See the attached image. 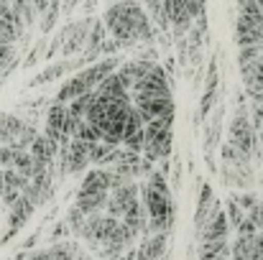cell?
<instances>
[{
	"label": "cell",
	"instance_id": "cell-23",
	"mask_svg": "<svg viewBox=\"0 0 263 260\" xmlns=\"http://www.w3.org/2000/svg\"><path fill=\"white\" fill-rule=\"evenodd\" d=\"M85 214L82 212H77L74 207H69V212H67V217H64V222H67V227H69V232L72 235H80V230L85 227Z\"/></svg>",
	"mask_w": 263,
	"mask_h": 260
},
{
	"label": "cell",
	"instance_id": "cell-34",
	"mask_svg": "<svg viewBox=\"0 0 263 260\" xmlns=\"http://www.w3.org/2000/svg\"><path fill=\"white\" fill-rule=\"evenodd\" d=\"M261 202H263V196H261Z\"/></svg>",
	"mask_w": 263,
	"mask_h": 260
},
{
	"label": "cell",
	"instance_id": "cell-30",
	"mask_svg": "<svg viewBox=\"0 0 263 260\" xmlns=\"http://www.w3.org/2000/svg\"><path fill=\"white\" fill-rule=\"evenodd\" d=\"M256 3H258V5H261V10H263V0H256Z\"/></svg>",
	"mask_w": 263,
	"mask_h": 260
},
{
	"label": "cell",
	"instance_id": "cell-13",
	"mask_svg": "<svg viewBox=\"0 0 263 260\" xmlns=\"http://www.w3.org/2000/svg\"><path fill=\"white\" fill-rule=\"evenodd\" d=\"M23 128H26V120H21L13 112H0V146L13 148L15 141L21 138Z\"/></svg>",
	"mask_w": 263,
	"mask_h": 260
},
{
	"label": "cell",
	"instance_id": "cell-29",
	"mask_svg": "<svg viewBox=\"0 0 263 260\" xmlns=\"http://www.w3.org/2000/svg\"><path fill=\"white\" fill-rule=\"evenodd\" d=\"M26 260H49V253H46V250H39V253L26 255Z\"/></svg>",
	"mask_w": 263,
	"mask_h": 260
},
{
	"label": "cell",
	"instance_id": "cell-17",
	"mask_svg": "<svg viewBox=\"0 0 263 260\" xmlns=\"http://www.w3.org/2000/svg\"><path fill=\"white\" fill-rule=\"evenodd\" d=\"M112 156H115V148L112 146H105L100 141L87 146V161H89V166H95V169H107L112 164Z\"/></svg>",
	"mask_w": 263,
	"mask_h": 260
},
{
	"label": "cell",
	"instance_id": "cell-6",
	"mask_svg": "<svg viewBox=\"0 0 263 260\" xmlns=\"http://www.w3.org/2000/svg\"><path fill=\"white\" fill-rule=\"evenodd\" d=\"M138 199H141V196H138V184H136V181H125L123 186H118V189H112V191L107 194L105 214L120 219V217H123V214L138 202Z\"/></svg>",
	"mask_w": 263,
	"mask_h": 260
},
{
	"label": "cell",
	"instance_id": "cell-33",
	"mask_svg": "<svg viewBox=\"0 0 263 260\" xmlns=\"http://www.w3.org/2000/svg\"><path fill=\"white\" fill-rule=\"evenodd\" d=\"M161 260H166V255H164V258H161Z\"/></svg>",
	"mask_w": 263,
	"mask_h": 260
},
{
	"label": "cell",
	"instance_id": "cell-35",
	"mask_svg": "<svg viewBox=\"0 0 263 260\" xmlns=\"http://www.w3.org/2000/svg\"><path fill=\"white\" fill-rule=\"evenodd\" d=\"M49 3H51V0H49Z\"/></svg>",
	"mask_w": 263,
	"mask_h": 260
},
{
	"label": "cell",
	"instance_id": "cell-12",
	"mask_svg": "<svg viewBox=\"0 0 263 260\" xmlns=\"http://www.w3.org/2000/svg\"><path fill=\"white\" fill-rule=\"evenodd\" d=\"M228 235H230V225H228L225 209L220 207L210 214V219L199 230V240H228Z\"/></svg>",
	"mask_w": 263,
	"mask_h": 260
},
{
	"label": "cell",
	"instance_id": "cell-16",
	"mask_svg": "<svg viewBox=\"0 0 263 260\" xmlns=\"http://www.w3.org/2000/svg\"><path fill=\"white\" fill-rule=\"evenodd\" d=\"M105 204H107V194H77V202L72 207L82 212L85 217H92V214L105 212Z\"/></svg>",
	"mask_w": 263,
	"mask_h": 260
},
{
	"label": "cell",
	"instance_id": "cell-14",
	"mask_svg": "<svg viewBox=\"0 0 263 260\" xmlns=\"http://www.w3.org/2000/svg\"><path fill=\"white\" fill-rule=\"evenodd\" d=\"M235 44L240 49L246 46H263V31L258 26H253L251 21L240 18L238 15V23H235Z\"/></svg>",
	"mask_w": 263,
	"mask_h": 260
},
{
	"label": "cell",
	"instance_id": "cell-4",
	"mask_svg": "<svg viewBox=\"0 0 263 260\" xmlns=\"http://www.w3.org/2000/svg\"><path fill=\"white\" fill-rule=\"evenodd\" d=\"M228 143L240 153V156H246L248 161L256 156V151H258V135H256V128H253V123H251V117L240 110V112H235V117L230 120V135H228Z\"/></svg>",
	"mask_w": 263,
	"mask_h": 260
},
{
	"label": "cell",
	"instance_id": "cell-26",
	"mask_svg": "<svg viewBox=\"0 0 263 260\" xmlns=\"http://www.w3.org/2000/svg\"><path fill=\"white\" fill-rule=\"evenodd\" d=\"M246 219H248L258 232H263V202H258L253 209H248V212H246Z\"/></svg>",
	"mask_w": 263,
	"mask_h": 260
},
{
	"label": "cell",
	"instance_id": "cell-25",
	"mask_svg": "<svg viewBox=\"0 0 263 260\" xmlns=\"http://www.w3.org/2000/svg\"><path fill=\"white\" fill-rule=\"evenodd\" d=\"M233 199H235V204H238L243 212H248V209H253V207L258 204V196H256L253 191H240V194H233Z\"/></svg>",
	"mask_w": 263,
	"mask_h": 260
},
{
	"label": "cell",
	"instance_id": "cell-21",
	"mask_svg": "<svg viewBox=\"0 0 263 260\" xmlns=\"http://www.w3.org/2000/svg\"><path fill=\"white\" fill-rule=\"evenodd\" d=\"M261 51H263V46H246V49H240V51H238V69L243 72V69L256 67Z\"/></svg>",
	"mask_w": 263,
	"mask_h": 260
},
{
	"label": "cell",
	"instance_id": "cell-9",
	"mask_svg": "<svg viewBox=\"0 0 263 260\" xmlns=\"http://www.w3.org/2000/svg\"><path fill=\"white\" fill-rule=\"evenodd\" d=\"M89 28H92V18H82L77 23H69V33L64 38V46H62V56H74V54H82L85 51V44H87Z\"/></svg>",
	"mask_w": 263,
	"mask_h": 260
},
{
	"label": "cell",
	"instance_id": "cell-15",
	"mask_svg": "<svg viewBox=\"0 0 263 260\" xmlns=\"http://www.w3.org/2000/svg\"><path fill=\"white\" fill-rule=\"evenodd\" d=\"M69 72H74V62L72 59H62V62H54V64H49L44 72H39L28 87H41V85H49V82H54V79H62L64 74H69Z\"/></svg>",
	"mask_w": 263,
	"mask_h": 260
},
{
	"label": "cell",
	"instance_id": "cell-2",
	"mask_svg": "<svg viewBox=\"0 0 263 260\" xmlns=\"http://www.w3.org/2000/svg\"><path fill=\"white\" fill-rule=\"evenodd\" d=\"M138 196H141L146 214H148V235H156V232L169 235L176 219V207L166 176H161L154 169L146 176V184L138 186Z\"/></svg>",
	"mask_w": 263,
	"mask_h": 260
},
{
	"label": "cell",
	"instance_id": "cell-3",
	"mask_svg": "<svg viewBox=\"0 0 263 260\" xmlns=\"http://www.w3.org/2000/svg\"><path fill=\"white\" fill-rule=\"evenodd\" d=\"M174 148V112L143 125V158L148 164L164 161L172 156Z\"/></svg>",
	"mask_w": 263,
	"mask_h": 260
},
{
	"label": "cell",
	"instance_id": "cell-31",
	"mask_svg": "<svg viewBox=\"0 0 263 260\" xmlns=\"http://www.w3.org/2000/svg\"><path fill=\"white\" fill-rule=\"evenodd\" d=\"M107 3H110V5H112V3H118V0H107Z\"/></svg>",
	"mask_w": 263,
	"mask_h": 260
},
{
	"label": "cell",
	"instance_id": "cell-22",
	"mask_svg": "<svg viewBox=\"0 0 263 260\" xmlns=\"http://www.w3.org/2000/svg\"><path fill=\"white\" fill-rule=\"evenodd\" d=\"M225 217H228V225H230L233 230H235V227H238V225H240V222L246 219V212H243V209H240V207L235 204V199H233V196L228 199V209H225Z\"/></svg>",
	"mask_w": 263,
	"mask_h": 260
},
{
	"label": "cell",
	"instance_id": "cell-28",
	"mask_svg": "<svg viewBox=\"0 0 263 260\" xmlns=\"http://www.w3.org/2000/svg\"><path fill=\"white\" fill-rule=\"evenodd\" d=\"M41 49H46V38H41V41L36 44V49L28 54V59H26V64H23V67H31L33 62H39V54H41Z\"/></svg>",
	"mask_w": 263,
	"mask_h": 260
},
{
	"label": "cell",
	"instance_id": "cell-18",
	"mask_svg": "<svg viewBox=\"0 0 263 260\" xmlns=\"http://www.w3.org/2000/svg\"><path fill=\"white\" fill-rule=\"evenodd\" d=\"M64 120H67V105L54 102V105L46 110V130H54V133H59V135H62Z\"/></svg>",
	"mask_w": 263,
	"mask_h": 260
},
{
	"label": "cell",
	"instance_id": "cell-5",
	"mask_svg": "<svg viewBox=\"0 0 263 260\" xmlns=\"http://www.w3.org/2000/svg\"><path fill=\"white\" fill-rule=\"evenodd\" d=\"M130 105L138 112V117L143 120V125H148L151 120H159V117L174 112L172 94H133Z\"/></svg>",
	"mask_w": 263,
	"mask_h": 260
},
{
	"label": "cell",
	"instance_id": "cell-19",
	"mask_svg": "<svg viewBox=\"0 0 263 260\" xmlns=\"http://www.w3.org/2000/svg\"><path fill=\"white\" fill-rule=\"evenodd\" d=\"M92 99H95V92H87V94L74 97V99L67 105V115L74 117V120H85V112H87V107L92 105Z\"/></svg>",
	"mask_w": 263,
	"mask_h": 260
},
{
	"label": "cell",
	"instance_id": "cell-8",
	"mask_svg": "<svg viewBox=\"0 0 263 260\" xmlns=\"http://www.w3.org/2000/svg\"><path fill=\"white\" fill-rule=\"evenodd\" d=\"M33 209H36V196L26 189V191L21 194V199L10 207V214H8V230H5V235H3V243H8L10 235H15V232L31 219Z\"/></svg>",
	"mask_w": 263,
	"mask_h": 260
},
{
	"label": "cell",
	"instance_id": "cell-7",
	"mask_svg": "<svg viewBox=\"0 0 263 260\" xmlns=\"http://www.w3.org/2000/svg\"><path fill=\"white\" fill-rule=\"evenodd\" d=\"M133 94H172V85H169L166 69L156 62L136 85L130 87V97Z\"/></svg>",
	"mask_w": 263,
	"mask_h": 260
},
{
	"label": "cell",
	"instance_id": "cell-24",
	"mask_svg": "<svg viewBox=\"0 0 263 260\" xmlns=\"http://www.w3.org/2000/svg\"><path fill=\"white\" fill-rule=\"evenodd\" d=\"M57 18H59V0H51V3H49V8H46V13H44V23H41V31H44V33H49V31L54 28Z\"/></svg>",
	"mask_w": 263,
	"mask_h": 260
},
{
	"label": "cell",
	"instance_id": "cell-20",
	"mask_svg": "<svg viewBox=\"0 0 263 260\" xmlns=\"http://www.w3.org/2000/svg\"><path fill=\"white\" fill-rule=\"evenodd\" d=\"M13 151V148H10ZM10 169L18 173H23L26 178L33 176V161H31V153L28 151H13V161H10Z\"/></svg>",
	"mask_w": 263,
	"mask_h": 260
},
{
	"label": "cell",
	"instance_id": "cell-11",
	"mask_svg": "<svg viewBox=\"0 0 263 260\" xmlns=\"http://www.w3.org/2000/svg\"><path fill=\"white\" fill-rule=\"evenodd\" d=\"M166 232H156V235H146L136 250V260H161L166 255Z\"/></svg>",
	"mask_w": 263,
	"mask_h": 260
},
{
	"label": "cell",
	"instance_id": "cell-10",
	"mask_svg": "<svg viewBox=\"0 0 263 260\" xmlns=\"http://www.w3.org/2000/svg\"><path fill=\"white\" fill-rule=\"evenodd\" d=\"M222 204H220V199H215V189H212V184H202L199 186V196H197V209H194V230H197V235H199V230L204 227V222L210 219V214L215 212V209H220Z\"/></svg>",
	"mask_w": 263,
	"mask_h": 260
},
{
	"label": "cell",
	"instance_id": "cell-32",
	"mask_svg": "<svg viewBox=\"0 0 263 260\" xmlns=\"http://www.w3.org/2000/svg\"><path fill=\"white\" fill-rule=\"evenodd\" d=\"M258 235H261V240H263V232H258Z\"/></svg>",
	"mask_w": 263,
	"mask_h": 260
},
{
	"label": "cell",
	"instance_id": "cell-27",
	"mask_svg": "<svg viewBox=\"0 0 263 260\" xmlns=\"http://www.w3.org/2000/svg\"><path fill=\"white\" fill-rule=\"evenodd\" d=\"M120 49H123V46H120L118 41H112V38H105V41H102V46H100V56L110 59V56H115Z\"/></svg>",
	"mask_w": 263,
	"mask_h": 260
},
{
	"label": "cell",
	"instance_id": "cell-1",
	"mask_svg": "<svg viewBox=\"0 0 263 260\" xmlns=\"http://www.w3.org/2000/svg\"><path fill=\"white\" fill-rule=\"evenodd\" d=\"M107 36L118 41L123 49L136 46V44H148L156 36V28L151 26L143 5L138 0H118L107 5L105 15L100 18Z\"/></svg>",
	"mask_w": 263,
	"mask_h": 260
}]
</instances>
